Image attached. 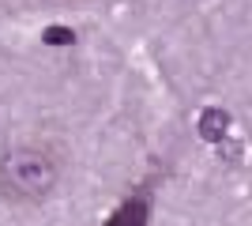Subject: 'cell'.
Segmentation results:
<instances>
[{
	"instance_id": "6da1fadb",
	"label": "cell",
	"mask_w": 252,
	"mask_h": 226,
	"mask_svg": "<svg viewBox=\"0 0 252 226\" xmlns=\"http://www.w3.org/2000/svg\"><path fill=\"white\" fill-rule=\"evenodd\" d=\"M57 159L42 147L19 143L0 155V193L15 204H38L57 189Z\"/></svg>"
},
{
	"instance_id": "7a4b0ae2",
	"label": "cell",
	"mask_w": 252,
	"mask_h": 226,
	"mask_svg": "<svg viewBox=\"0 0 252 226\" xmlns=\"http://www.w3.org/2000/svg\"><path fill=\"white\" fill-rule=\"evenodd\" d=\"M147 215H151L147 200H143V196H132V200H125L113 215L105 219V226H151Z\"/></svg>"
},
{
	"instance_id": "3957f363",
	"label": "cell",
	"mask_w": 252,
	"mask_h": 226,
	"mask_svg": "<svg viewBox=\"0 0 252 226\" xmlns=\"http://www.w3.org/2000/svg\"><path fill=\"white\" fill-rule=\"evenodd\" d=\"M226 129H230V117H226L222 109H203L200 113V136L207 143H219L222 136H226Z\"/></svg>"
},
{
	"instance_id": "277c9868",
	"label": "cell",
	"mask_w": 252,
	"mask_h": 226,
	"mask_svg": "<svg viewBox=\"0 0 252 226\" xmlns=\"http://www.w3.org/2000/svg\"><path fill=\"white\" fill-rule=\"evenodd\" d=\"M42 42L45 45H72L75 42V31H72V27H45Z\"/></svg>"
}]
</instances>
